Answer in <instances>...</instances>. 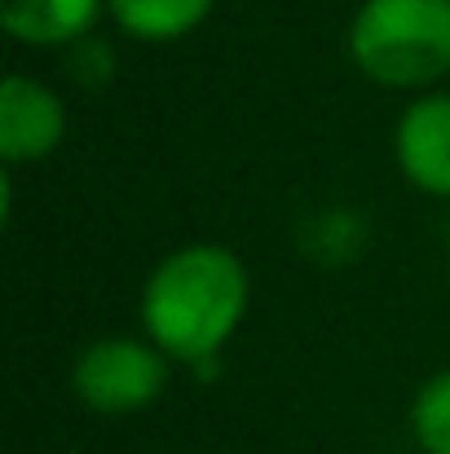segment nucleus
Segmentation results:
<instances>
[{
  "instance_id": "f257e3e1",
  "label": "nucleus",
  "mask_w": 450,
  "mask_h": 454,
  "mask_svg": "<svg viewBox=\"0 0 450 454\" xmlns=\"http://www.w3.org/2000/svg\"><path fill=\"white\" fill-rule=\"evenodd\" d=\"M248 265L217 243H190L163 256L142 292L150 344L172 362H208L248 313Z\"/></svg>"
},
{
  "instance_id": "20e7f679",
  "label": "nucleus",
  "mask_w": 450,
  "mask_h": 454,
  "mask_svg": "<svg viewBox=\"0 0 450 454\" xmlns=\"http://www.w3.org/2000/svg\"><path fill=\"white\" fill-rule=\"evenodd\" d=\"M67 137V106L53 89L27 75H4L0 84V159L4 163H36L62 146Z\"/></svg>"
},
{
  "instance_id": "39448f33",
  "label": "nucleus",
  "mask_w": 450,
  "mask_h": 454,
  "mask_svg": "<svg viewBox=\"0 0 450 454\" xmlns=\"http://www.w3.org/2000/svg\"><path fill=\"white\" fill-rule=\"evenodd\" d=\"M398 163L411 185L450 199V93H429L402 111Z\"/></svg>"
},
{
  "instance_id": "6e6552de",
  "label": "nucleus",
  "mask_w": 450,
  "mask_h": 454,
  "mask_svg": "<svg viewBox=\"0 0 450 454\" xmlns=\"http://www.w3.org/2000/svg\"><path fill=\"white\" fill-rule=\"evenodd\" d=\"M411 433L424 454H450V371L433 375L411 402Z\"/></svg>"
},
{
  "instance_id": "7ed1b4c3",
  "label": "nucleus",
  "mask_w": 450,
  "mask_h": 454,
  "mask_svg": "<svg viewBox=\"0 0 450 454\" xmlns=\"http://www.w3.org/2000/svg\"><path fill=\"white\" fill-rule=\"evenodd\" d=\"M71 388L98 415H133L163 397L168 357L142 340H98L80 353Z\"/></svg>"
},
{
  "instance_id": "423d86ee",
  "label": "nucleus",
  "mask_w": 450,
  "mask_h": 454,
  "mask_svg": "<svg viewBox=\"0 0 450 454\" xmlns=\"http://www.w3.org/2000/svg\"><path fill=\"white\" fill-rule=\"evenodd\" d=\"M107 0H0V27L22 44H71L93 31Z\"/></svg>"
},
{
  "instance_id": "f03ea898",
  "label": "nucleus",
  "mask_w": 450,
  "mask_h": 454,
  "mask_svg": "<svg viewBox=\"0 0 450 454\" xmlns=\"http://www.w3.org/2000/svg\"><path fill=\"white\" fill-rule=\"evenodd\" d=\"M358 71L384 89H424L450 75V0H362L349 27Z\"/></svg>"
},
{
  "instance_id": "0eeeda50",
  "label": "nucleus",
  "mask_w": 450,
  "mask_h": 454,
  "mask_svg": "<svg viewBox=\"0 0 450 454\" xmlns=\"http://www.w3.org/2000/svg\"><path fill=\"white\" fill-rule=\"evenodd\" d=\"M212 4L217 0H107L115 27L146 44H168L190 35L212 13Z\"/></svg>"
}]
</instances>
